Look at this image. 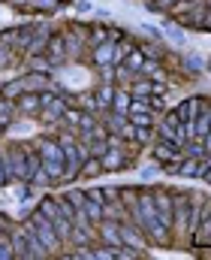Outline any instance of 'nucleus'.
Masks as SVG:
<instances>
[{"label":"nucleus","instance_id":"28","mask_svg":"<svg viewBox=\"0 0 211 260\" xmlns=\"http://www.w3.org/2000/svg\"><path fill=\"white\" fill-rule=\"evenodd\" d=\"M58 206H61V212H64V215L70 218L72 224H75V209H72V203H70V200H67V197H61V200H58Z\"/></svg>","mask_w":211,"mask_h":260},{"label":"nucleus","instance_id":"30","mask_svg":"<svg viewBox=\"0 0 211 260\" xmlns=\"http://www.w3.org/2000/svg\"><path fill=\"white\" fill-rule=\"evenodd\" d=\"M0 233H12V221L0 212Z\"/></svg>","mask_w":211,"mask_h":260},{"label":"nucleus","instance_id":"15","mask_svg":"<svg viewBox=\"0 0 211 260\" xmlns=\"http://www.w3.org/2000/svg\"><path fill=\"white\" fill-rule=\"evenodd\" d=\"M199 173H202V157H181L178 160V173L175 176H181V179H199Z\"/></svg>","mask_w":211,"mask_h":260},{"label":"nucleus","instance_id":"27","mask_svg":"<svg viewBox=\"0 0 211 260\" xmlns=\"http://www.w3.org/2000/svg\"><path fill=\"white\" fill-rule=\"evenodd\" d=\"M139 27H142V34H148L154 43H163V30H160L157 24H148V21H145V24H139Z\"/></svg>","mask_w":211,"mask_h":260},{"label":"nucleus","instance_id":"16","mask_svg":"<svg viewBox=\"0 0 211 260\" xmlns=\"http://www.w3.org/2000/svg\"><path fill=\"white\" fill-rule=\"evenodd\" d=\"M94 100H97V112H109V109H112V100H115V88H112V82H103V85L97 88Z\"/></svg>","mask_w":211,"mask_h":260},{"label":"nucleus","instance_id":"7","mask_svg":"<svg viewBox=\"0 0 211 260\" xmlns=\"http://www.w3.org/2000/svg\"><path fill=\"white\" fill-rule=\"evenodd\" d=\"M124 151H127V148H118V145H106V151L100 154V167H103V170H112V173L124 170V167L130 164Z\"/></svg>","mask_w":211,"mask_h":260},{"label":"nucleus","instance_id":"10","mask_svg":"<svg viewBox=\"0 0 211 260\" xmlns=\"http://www.w3.org/2000/svg\"><path fill=\"white\" fill-rule=\"evenodd\" d=\"M36 151H39L43 160H64V148H61L58 139H52V136H39V139H36Z\"/></svg>","mask_w":211,"mask_h":260},{"label":"nucleus","instance_id":"6","mask_svg":"<svg viewBox=\"0 0 211 260\" xmlns=\"http://www.w3.org/2000/svg\"><path fill=\"white\" fill-rule=\"evenodd\" d=\"M43 58H46L52 67H58V64L67 61V40H64V34H52V37H49Z\"/></svg>","mask_w":211,"mask_h":260},{"label":"nucleus","instance_id":"33","mask_svg":"<svg viewBox=\"0 0 211 260\" xmlns=\"http://www.w3.org/2000/svg\"><path fill=\"white\" fill-rule=\"evenodd\" d=\"M202 73H211V58L205 61V70H202Z\"/></svg>","mask_w":211,"mask_h":260},{"label":"nucleus","instance_id":"26","mask_svg":"<svg viewBox=\"0 0 211 260\" xmlns=\"http://www.w3.org/2000/svg\"><path fill=\"white\" fill-rule=\"evenodd\" d=\"M12 112H15V106L9 103V97H6V100H0V127H6V124H9Z\"/></svg>","mask_w":211,"mask_h":260},{"label":"nucleus","instance_id":"2","mask_svg":"<svg viewBox=\"0 0 211 260\" xmlns=\"http://www.w3.org/2000/svg\"><path fill=\"white\" fill-rule=\"evenodd\" d=\"M3 173H6V182L24 185V179H27V145H12L3 151Z\"/></svg>","mask_w":211,"mask_h":260},{"label":"nucleus","instance_id":"11","mask_svg":"<svg viewBox=\"0 0 211 260\" xmlns=\"http://www.w3.org/2000/svg\"><path fill=\"white\" fill-rule=\"evenodd\" d=\"M9 242H12V251H15L18 260H33V251H30V242H27L24 227H21V230H12V233H9Z\"/></svg>","mask_w":211,"mask_h":260},{"label":"nucleus","instance_id":"12","mask_svg":"<svg viewBox=\"0 0 211 260\" xmlns=\"http://www.w3.org/2000/svg\"><path fill=\"white\" fill-rule=\"evenodd\" d=\"M175 157H181V148H178V145H172V142H166V139H157V142H154V160H157L160 167H166V164L175 160Z\"/></svg>","mask_w":211,"mask_h":260},{"label":"nucleus","instance_id":"23","mask_svg":"<svg viewBox=\"0 0 211 260\" xmlns=\"http://www.w3.org/2000/svg\"><path fill=\"white\" fill-rule=\"evenodd\" d=\"M97 173H103V167H100V157H85V164H81V170H78V176H97Z\"/></svg>","mask_w":211,"mask_h":260},{"label":"nucleus","instance_id":"5","mask_svg":"<svg viewBox=\"0 0 211 260\" xmlns=\"http://www.w3.org/2000/svg\"><path fill=\"white\" fill-rule=\"evenodd\" d=\"M187 218H190V197H187V191H172V233L178 239L190 236Z\"/></svg>","mask_w":211,"mask_h":260},{"label":"nucleus","instance_id":"8","mask_svg":"<svg viewBox=\"0 0 211 260\" xmlns=\"http://www.w3.org/2000/svg\"><path fill=\"white\" fill-rule=\"evenodd\" d=\"M202 100H205V97H187V100H181V103L172 109V112H175V118H178L181 124H193V118H196V112H199Z\"/></svg>","mask_w":211,"mask_h":260},{"label":"nucleus","instance_id":"25","mask_svg":"<svg viewBox=\"0 0 211 260\" xmlns=\"http://www.w3.org/2000/svg\"><path fill=\"white\" fill-rule=\"evenodd\" d=\"M0 260H15L12 242H9V233H0Z\"/></svg>","mask_w":211,"mask_h":260},{"label":"nucleus","instance_id":"32","mask_svg":"<svg viewBox=\"0 0 211 260\" xmlns=\"http://www.w3.org/2000/svg\"><path fill=\"white\" fill-rule=\"evenodd\" d=\"M78 9H81V12H91L94 6H91V0H81V3H78Z\"/></svg>","mask_w":211,"mask_h":260},{"label":"nucleus","instance_id":"20","mask_svg":"<svg viewBox=\"0 0 211 260\" xmlns=\"http://www.w3.org/2000/svg\"><path fill=\"white\" fill-rule=\"evenodd\" d=\"M43 170H46V176H49L52 182L64 179V160H43Z\"/></svg>","mask_w":211,"mask_h":260},{"label":"nucleus","instance_id":"29","mask_svg":"<svg viewBox=\"0 0 211 260\" xmlns=\"http://www.w3.org/2000/svg\"><path fill=\"white\" fill-rule=\"evenodd\" d=\"M36 97H39V109H43V106H49V103H52V100H55L58 94H55V91H46V88H43V91H36Z\"/></svg>","mask_w":211,"mask_h":260},{"label":"nucleus","instance_id":"4","mask_svg":"<svg viewBox=\"0 0 211 260\" xmlns=\"http://www.w3.org/2000/svg\"><path fill=\"white\" fill-rule=\"evenodd\" d=\"M52 224H55V233L61 236V242H70V233H72V221L61 212V206H58V197H43L39 200V206H36Z\"/></svg>","mask_w":211,"mask_h":260},{"label":"nucleus","instance_id":"9","mask_svg":"<svg viewBox=\"0 0 211 260\" xmlns=\"http://www.w3.org/2000/svg\"><path fill=\"white\" fill-rule=\"evenodd\" d=\"M115 43H118V40H103V43H97V46H94V64L97 67L121 64V61H118V49H115Z\"/></svg>","mask_w":211,"mask_h":260},{"label":"nucleus","instance_id":"22","mask_svg":"<svg viewBox=\"0 0 211 260\" xmlns=\"http://www.w3.org/2000/svg\"><path fill=\"white\" fill-rule=\"evenodd\" d=\"M133 127H154V115L151 112H127Z\"/></svg>","mask_w":211,"mask_h":260},{"label":"nucleus","instance_id":"3","mask_svg":"<svg viewBox=\"0 0 211 260\" xmlns=\"http://www.w3.org/2000/svg\"><path fill=\"white\" fill-rule=\"evenodd\" d=\"M24 227H30V230H33V233L39 236V242H43V245H46V248H49L52 254L64 248L61 236L55 233V224H52V221H49V218H46V215H43L39 209H36V212H33V215H30V218L24 221Z\"/></svg>","mask_w":211,"mask_h":260},{"label":"nucleus","instance_id":"13","mask_svg":"<svg viewBox=\"0 0 211 260\" xmlns=\"http://www.w3.org/2000/svg\"><path fill=\"white\" fill-rule=\"evenodd\" d=\"M64 112H67V103L55 97V100H52L49 106H43V109H39V118H43L46 124H58V121L64 118Z\"/></svg>","mask_w":211,"mask_h":260},{"label":"nucleus","instance_id":"1","mask_svg":"<svg viewBox=\"0 0 211 260\" xmlns=\"http://www.w3.org/2000/svg\"><path fill=\"white\" fill-rule=\"evenodd\" d=\"M55 139H58V145L64 148V182H72V179L78 176L85 157H88V148H85V142H78L72 133H64V130H61Z\"/></svg>","mask_w":211,"mask_h":260},{"label":"nucleus","instance_id":"17","mask_svg":"<svg viewBox=\"0 0 211 260\" xmlns=\"http://www.w3.org/2000/svg\"><path fill=\"white\" fill-rule=\"evenodd\" d=\"M15 100H18V109L24 115H39V97H36V91H21Z\"/></svg>","mask_w":211,"mask_h":260},{"label":"nucleus","instance_id":"14","mask_svg":"<svg viewBox=\"0 0 211 260\" xmlns=\"http://www.w3.org/2000/svg\"><path fill=\"white\" fill-rule=\"evenodd\" d=\"M18 82H21L24 91H43V88L49 85V73H43V70H30V73L21 76Z\"/></svg>","mask_w":211,"mask_h":260},{"label":"nucleus","instance_id":"24","mask_svg":"<svg viewBox=\"0 0 211 260\" xmlns=\"http://www.w3.org/2000/svg\"><path fill=\"white\" fill-rule=\"evenodd\" d=\"M166 34H169V40H172L175 46H187V34H184L178 24H166Z\"/></svg>","mask_w":211,"mask_h":260},{"label":"nucleus","instance_id":"21","mask_svg":"<svg viewBox=\"0 0 211 260\" xmlns=\"http://www.w3.org/2000/svg\"><path fill=\"white\" fill-rule=\"evenodd\" d=\"M181 67H184L187 73H196V76H199V73L205 70V58H202V55H187V58L181 61Z\"/></svg>","mask_w":211,"mask_h":260},{"label":"nucleus","instance_id":"18","mask_svg":"<svg viewBox=\"0 0 211 260\" xmlns=\"http://www.w3.org/2000/svg\"><path fill=\"white\" fill-rule=\"evenodd\" d=\"M43 170V157H39V151L36 148H30L27 145V179H24V185H30L33 182V176Z\"/></svg>","mask_w":211,"mask_h":260},{"label":"nucleus","instance_id":"19","mask_svg":"<svg viewBox=\"0 0 211 260\" xmlns=\"http://www.w3.org/2000/svg\"><path fill=\"white\" fill-rule=\"evenodd\" d=\"M130 91H115V100H112V112H124L127 115V109H130Z\"/></svg>","mask_w":211,"mask_h":260},{"label":"nucleus","instance_id":"31","mask_svg":"<svg viewBox=\"0 0 211 260\" xmlns=\"http://www.w3.org/2000/svg\"><path fill=\"white\" fill-rule=\"evenodd\" d=\"M6 185V173H3V151H0V188Z\"/></svg>","mask_w":211,"mask_h":260},{"label":"nucleus","instance_id":"34","mask_svg":"<svg viewBox=\"0 0 211 260\" xmlns=\"http://www.w3.org/2000/svg\"><path fill=\"white\" fill-rule=\"evenodd\" d=\"M58 3H61V0H58ZM64 3H67V0H64Z\"/></svg>","mask_w":211,"mask_h":260}]
</instances>
